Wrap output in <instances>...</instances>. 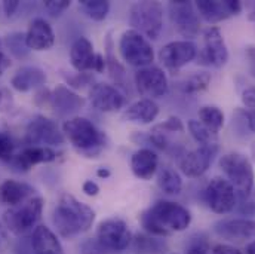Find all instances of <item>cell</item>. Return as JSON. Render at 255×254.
Masks as SVG:
<instances>
[{"label":"cell","instance_id":"3","mask_svg":"<svg viewBox=\"0 0 255 254\" xmlns=\"http://www.w3.org/2000/svg\"><path fill=\"white\" fill-rule=\"evenodd\" d=\"M64 135L88 158H97L106 146V135L86 118H73L63 125Z\"/></svg>","mask_w":255,"mask_h":254},{"label":"cell","instance_id":"49","mask_svg":"<svg viewBox=\"0 0 255 254\" xmlns=\"http://www.w3.org/2000/svg\"><path fill=\"white\" fill-rule=\"evenodd\" d=\"M245 252H247V254H255V240L254 241H251V243L247 246Z\"/></svg>","mask_w":255,"mask_h":254},{"label":"cell","instance_id":"38","mask_svg":"<svg viewBox=\"0 0 255 254\" xmlns=\"http://www.w3.org/2000/svg\"><path fill=\"white\" fill-rule=\"evenodd\" d=\"M242 103H244V106H247L248 109L255 110V86L248 88V89L244 91V94H242Z\"/></svg>","mask_w":255,"mask_h":254},{"label":"cell","instance_id":"51","mask_svg":"<svg viewBox=\"0 0 255 254\" xmlns=\"http://www.w3.org/2000/svg\"><path fill=\"white\" fill-rule=\"evenodd\" d=\"M1 97H3V95H1V91H0V101H1Z\"/></svg>","mask_w":255,"mask_h":254},{"label":"cell","instance_id":"14","mask_svg":"<svg viewBox=\"0 0 255 254\" xmlns=\"http://www.w3.org/2000/svg\"><path fill=\"white\" fill-rule=\"evenodd\" d=\"M194 6L197 13L211 24L224 21L242 10V3L238 0H197Z\"/></svg>","mask_w":255,"mask_h":254},{"label":"cell","instance_id":"33","mask_svg":"<svg viewBox=\"0 0 255 254\" xmlns=\"http://www.w3.org/2000/svg\"><path fill=\"white\" fill-rule=\"evenodd\" d=\"M4 43L7 46V49L10 51V54L16 58H25L30 52V48L27 46V40H25V34L24 33H10L6 36Z\"/></svg>","mask_w":255,"mask_h":254},{"label":"cell","instance_id":"11","mask_svg":"<svg viewBox=\"0 0 255 254\" xmlns=\"http://www.w3.org/2000/svg\"><path fill=\"white\" fill-rule=\"evenodd\" d=\"M25 141L30 146H61L64 143V132L52 119L36 116L27 127Z\"/></svg>","mask_w":255,"mask_h":254},{"label":"cell","instance_id":"32","mask_svg":"<svg viewBox=\"0 0 255 254\" xmlns=\"http://www.w3.org/2000/svg\"><path fill=\"white\" fill-rule=\"evenodd\" d=\"M80 7L94 21H103L110 12V3L106 0H80Z\"/></svg>","mask_w":255,"mask_h":254},{"label":"cell","instance_id":"26","mask_svg":"<svg viewBox=\"0 0 255 254\" xmlns=\"http://www.w3.org/2000/svg\"><path fill=\"white\" fill-rule=\"evenodd\" d=\"M31 246L36 254H63V246L48 226H37L31 235Z\"/></svg>","mask_w":255,"mask_h":254},{"label":"cell","instance_id":"52","mask_svg":"<svg viewBox=\"0 0 255 254\" xmlns=\"http://www.w3.org/2000/svg\"><path fill=\"white\" fill-rule=\"evenodd\" d=\"M0 43H1V42H0Z\"/></svg>","mask_w":255,"mask_h":254},{"label":"cell","instance_id":"35","mask_svg":"<svg viewBox=\"0 0 255 254\" xmlns=\"http://www.w3.org/2000/svg\"><path fill=\"white\" fill-rule=\"evenodd\" d=\"M15 144L9 134L0 132V161H12Z\"/></svg>","mask_w":255,"mask_h":254},{"label":"cell","instance_id":"25","mask_svg":"<svg viewBox=\"0 0 255 254\" xmlns=\"http://www.w3.org/2000/svg\"><path fill=\"white\" fill-rule=\"evenodd\" d=\"M33 193L34 189L27 183L16 180H4L0 185V202L9 207H15L33 198Z\"/></svg>","mask_w":255,"mask_h":254},{"label":"cell","instance_id":"31","mask_svg":"<svg viewBox=\"0 0 255 254\" xmlns=\"http://www.w3.org/2000/svg\"><path fill=\"white\" fill-rule=\"evenodd\" d=\"M199 121L211 128L212 131L218 132L221 128L224 127V113L214 106H205L199 110Z\"/></svg>","mask_w":255,"mask_h":254},{"label":"cell","instance_id":"2","mask_svg":"<svg viewBox=\"0 0 255 254\" xmlns=\"http://www.w3.org/2000/svg\"><path fill=\"white\" fill-rule=\"evenodd\" d=\"M95 220V211L76 199L73 195H63L60 201L57 202L54 213H52V222L57 228L58 234L67 238H76L85 232H88Z\"/></svg>","mask_w":255,"mask_h":254},{"label":"cell","instance_id":"15","mask_svg":"<svg viewBox=\"0 0 255 254\" xmlns=\"http://www.w3.org/2000/svg\"><path fill=\"white\" fill-rule=\"evenodd\" d=\"M217 152H218V146H200L191 152H187L181 158L180 168L190 179L200 177L211 167Z\"/></svg>","mask_w":255,"mask_h":254},{"label":"cell","instance_id":"5","mask_svg":"<svg viewBox=\"0 0 255 254\" xmlns=\"http://www.w3.org/2000/svg\"><path fill=\"white\" fill-rule=\"evenodd\" d=\"M132 30L144 37L157 39L163 28V6L159 1H136L129 9Z\"/></svg>","mask_w":255,"mask_h":254},{"label":"cell","instance_id":"46","mask_svg":"<svg viewBox=\"0 0 255 254\" xmlns=\"http://www.w3.org/2000/svg\"><path fill=\"white\" fill-rule=\"evenodd\" d=\"M245 119H247L248 128H250L253 132H255V110H250V112H247Z\"/></svg>","mask_w":255,"mask_h":254},{"label":"cell","instance_id":"39","mask_svg":"<svg viewBox=\"0 0 255 254\" xmlns=\"http://www.w3.org/2000/svg\"><path fill=\"white\" fill-rule=\"evenodd\" d=\"M211 254H244L239 249L229 246V244H218L212 249Z\"/></svg>","mask_w":255,"mask_h":254},{"label":"cell","instance_id":"48","mask_svg":"<svg viewBox=\"0 0 255 254\" xmlns=\"http://www.w3.org/2000/svg\"><path fill=\"white\" fill-rule=\"evenodd\" d=\"M110 170L109 168H100L98 171H97V176L98 177H101V179H107V177H110Z\"/></svg>","mask_w":255,"mask_h":254},{"label":"cell","instance_id":"16","mask_svg":"<svg viewBox=\"0 0 255 254\" xmlns=\"http://www.w3.org/2000/svg\"><path fill=\"white\" fill-rule=\"evenodd\" d=\"M197 55V48L190 40H175L166 43L160 52L159 58L171 70H178L193 61Z\"/></svg>","mask_w":255,"mask_h":254},{"label":"cell","instance_id":"29","mask_svg":"<svg viewBox=\"0 0 255 254\" xmlns=\"http://www.w3.org/2000/svg\"><path fill=\"white\" fill-rule=\"evenodd\" d=\"M157 185L168 195H178L183 189L181 176L171 167H165L157 174Z\"/></svg>","mask_w":255,"mask_h":254},{"label":"cell","instance_id":"19","mask_svg":"<svg viewBox=\"0 0 255 254\" xmlns=\"http://www.w3.org/2000/svg\"><path fill=\"white\" fill-rule=\"evenodd\" d=\"M27 46L33 51H48L55 43L52 27L43 18H34L25 33Z\"/></svg>","mask_w":255,"mask_h":254},{"label":"cell","instance_id":"30","mask_svg":"<svg viewBox=\"0 0 255 254\" xmlns=\"http://www.w3.org/2000/svg\"><path fill=\"white\" fill-rule=\"evenodd\" d=\"M187 127H189V132L191 134V137L200 146H218V132L203 125L200 121L191 119L189 121Z\"/></svg>","mask_w":255,"mask_h":254},{"label":"cell","instance_id":"37","mask_svg":"<svg viewBox=\"0 0 255 254\" xmlns=\"http://www.w3.org/2000/svg\"><path fill=\"white\" fill-rule=\"evenodd\" d=\"M80 254H106V249L95 240H85L80 246Z\"/></svg>","mask_w":255,"mask_h":254},{"label":"cell","instance_id":"4","mask_svg":"<svg viewBox=\"0 0 255 254\" xmlns=\"http://www.w3.org/2000/svg\"><path fill=\"white\" fill-rule=\"evenodd\" d=\"M220 167L226 174L227 182L233 186L236 193L241 195L242 199L251 195L255 180L254 167L245 155L239 152L226 153L220 159Z\"/></svg>","mask_w":255,"mask_h":254},{"label":"cell","instance_id":"40","mask_svg":"<svg viewBox=\"0 0 255 254\" xmlns=\"http://www.w3.org/2000/svg\"><path fill=\"white\" fill-rule=\"evenodd\" d=\"M82 191L88 196H97L100 193V186L95 182H92V180H86L83 183V186H82Z\"/></svg>","mask_w":255,"mask_h":254},{"label":"cell","instance_id":"17","mask_svg":"<svg viewBox=\"0 0 255 254\" xmlns=\"http://www.w3.org/2000/svg\"><path fill=\"white\" fill-rule=\"evenodd\" d=\"M92 106L100 112H118L125 104L124 94L113 85L109 83H95L89 92Z\"/></svg>","mask_w":255,"mask_h":254},{"label":"cell","instance_id":"18","mask_svg":"<svg viewBox=\"0 0 255 254\" xmlns=\"http://www.w3.org/2000/svg\"><path fill=\"white\" fill-rule=\"evenodd\" d=\"M218 237L229 241H254L255 220L251 219H230L221 220L214 226Z\"/></svg>","mask_w":255,"mask_h":254},{"label":"cell","instance_id":"8","mask_svg":"<svg viewBox=\"0 0 255 254\" xmlns=\"http://www.w3.org/2000/svg\"><path fill=\"white\" fill-rule=\"evenodd\" d=\"M97 241L106 249V252H124L132 243V234L125 220L112 217L98 225Z\"/></svg>","mask_w":255,"mask_h":254},{"label":"cell","instance_id":"7","mask_svg":"<svg viewBox=\"0 0 255 254\" xmlns=\"http://www.w3.org/2000/svg\"><path fill=\"white\" fill-rule=\"evenodd\" d=\"M119 51L122 58L133 67H148L154 60V51L151 43L141 33L129 28L124 31L119 40Z\"/></svg>","mask_w":255,"mask_h":254},{"label":"cell","instance_id":"12","mask_svg":"<svg viewBox=\"0 0 255 254\" xmlns=\"http://www.w3.org/2000/svg\"><path fill=\"white\" fill-rule=\"evenodd\" d=\"M205 201L214 213L227 214L236 207V192L226 179L214 177L205 189Z\"/></svg>","mask_w":255,"mask_h":254},{"label":"cell","instance_id":"24","mask_svg":"<svg viewBox=\"0 0 255 254\" xmlns=\"http://www.w3.org/2000/svg\"><path fill=\"white\" fill-rule=\"evenodd\" d=\"M51 101L54 104V109L60 115L74 113V112L80 110L83 107V103H85L80 95H77L76 92H73L65 85H58L54 89V92L51 95Z\"/></svg>","mask_w":255,"mask_h":254},{"label":"cell","instance_id":"1","mask_svg":"<svg viewBox=\"0 0 255 254\" xmlns=\"http://www.w3.org/2000/svg\"><path fill=\"white\" fill-rule=\"evenodd\" d=\"M141 226L154 237H168L186 231L191 223L190 211L172 201H159L139 217Z\"/></svg>","mask_w":255,"mask_h":254},{"label":"cell","instance_id":"41","mask_svg":"<svg viewBox=\"0 0 255 254\" xmlns=\"http://www.w3.org/2000/svg\"><path fill=\"white\" fill-rule=\"evenodd\" d=\"M186 254H209V250H208V246L205 243L199 241V243L191 244Z\"/></svg>","mask_w":255,"mask_h":254},{"label":"cell","instance_id":"27","mask_svg":"<svg viewBox=\"0 0 255 254\" xmlns=\"http://www.w3.org/2000/svg\"><path fill=\"white\" fill-rule=\"evenodd\" d=\"M157 115H159V106L153 100L142 98L128 107L124 118L133 124L147 125V124H151L157 118Z\"/></svg>","mask_w":255,"mask_h":254},{"label":"cell","instance_id":"45","mask_svg":"<svg viewBox=\"0 0 255 254\" xmlns=\"http://www.w3.org/2000/svg\"><path fill=\"white\" fill-rule=\"evenodd\" d=\"M10 67V60L0 51V76Z\"/></svg>","mask_w":255,"mask_h":254},{"label":"cell","instance_id":"13","mask_svg":"<svg viewBox=\"0 0 255 254\" xmlns=\"http://www.w3.org/2000/svg\"><path fill=\"white\" fill-rule=\"evenodd\" d=\"M135 85L138 92L147 100L162 98L168 92V77L159 67H144L135 73Z\"/></svg>","mask_w":255,"mask_h":254},{"label":"cell","instance_id":"22","mask_svg":"<svg viewBox=\"0 0 255 254\" xmlns=\"http://www.w3.org/2000/svg\"><path fill=\"white\" fill-rule=\"evenodd\" d=\"M45 83H46V73L34 65L21 67L10 80V85L19 92H28Z\"/></svg>","mask_w":255,"mask_h":254},{"label":"cell","instance_id":"21","mask_svg":"<svg viewBox=\"0 0 255 254\" xmlns=\"http://www.w3.org/2000/svg\"><path fill=\"white\" fill-rule=\"evenodd\" d=\"M157 165L159 159L156 152L147 147L136 150L130 158V170L133 176L141 180H150L157 171Z\"/></svg>","mask_w":255,"mask_h":254},{"label":"cell","instance_id":"42","mask_svg":"<svg viewBox=\"0 0 255 254\" xmlns=\"http://www.w3.org/2000/svg\"><path fill=\"white\" fill-rule=\"evenodd\" d=\"M18 7H19L18 0H6V1H3V10H4V13L7 16H12L16 12Z\"/></svg>","mask_w":255,"mask_h":254},{"label":"cell","instance_id":"43","mask_svg":"<svg viewBox=\"0 0 255 254\" xmlns=\"http://www.w3.org/2000/svg\"><path fill=\"white\" fill-rule=\"evenodd\" d=\"M247 58L250 63V71L255 77V46H248L247 48Z\"/></svg>","mask_w":255,"mask_h":254},{"label":"cell","instance_id":"20","mask_svg":"<svg viewBox=\"0 0 255 254\" xmlns=\"http://www.w3.org/2000/svg\"><path fill=\"white\" fill-rule=\"evenodd\" d=\"M57 159V153L51 147L43 146H28L19 155L13 156L10 164L18 171H28L37 164H46Z\"/></svg>","mask_w":255,"mask_h":254},{"label":"cell","instance_id":"6","mask_svg":"<svg viewBox=\"0 0 255 254\" xmlns=\"http://www.w3.org/2000/svg\"><path fill=\"white\" fill-rule=\"evenodd\" d=\"M42 211H43V198L33 196L19 205L9 207V210L4 211L3 214V223L10 232L21 235L37 225Z\"/></svg>","mask_w":255,"mask_h":254},{"label":"cell","instance_id":"44","mask_svg":"<svg viewBox=\"0 0 255 254\" xmlns=\"http://www.w3.org/2000/svg\"><path fill=\"white\" fill-rule=\"evenodd\" d=\"M106 64H107V61H106V58L101 55V54H97L95 55V61H94V71H97V73H103L104 71V68H106Z\"/></svg>","mask_w":255,"mask_h":254},{"label":"cell","instance_id":"23","mask_svg":"<svg viewBox=\"0 0 255 254\" xmlns=\"http://www.w3.org/2000/svg\"><path fill=\"white\" fill-rule=\"evenodd\" d=\"M95 52H94V45L91 43L89 39L86 37H79L73 42L70 48V60L71 65L77 71H88L94 68L95 61Z\"/></svg>","mask_w":255,"mask_h":254},{"label":"cell","instance_id":"9","mask_svg":"<svg viewBox=\"0 0 255 254\" xmlns=\"http://www.w3.org/2000/svg\"><path fill=\"white\" fill-rule=\"evenodd\" d=\"M169 18L174 28L183 37H196L200 31V19L194 3L187 0H174L168 4Z\"/></svg>","mask_w":255,"mask_h":254},{"label":"cell","instance_id":"36","mask_svg":"<svg viewBox=\"0 0 255 254\" xmlns=\"http://www.w3.org/2000/svg\"><path fill=\"white\" fill-rule=\"evenodd\" d=\"M71 4L70 0H48L45 1V9L52 15V16H58L61 15L65 9H68Z\"/></svg>","mask_w":255,"mask_h":254},{"label":"cell","instance_id":"50","mask_svg":"<svg viewBox=\"0 0 255 254\" xmlns=\"http://www.w3.org/2000/svg\"><path fill=\"white\" fill-rule=\"evenodd\" d=\"M253 156H254V161H255V143L253 144Z\"/></svg>","mask_w":255,"mask_h":254},{"label":"cell","instance_id":"28","mask_svg":"<svg viewBox=\"0 0 255 254\" xmlns=\"http://www.w3.org/2000/svg\"><path fill=\"white\" fill-rule=\"evenodd\" d=\"M132 249L135 254H165L168 252V244L150 234H138L132 238Z\"/></svg>","mask_w":255,"mask_h":254},{"label":"cell","instance_id":"47","mask_svg":"<svg viewBox=\"0 0 255 254\" xmlns=\"http://www.w3.org/2000/svg\"><path fill=\"white\" fill-rule=\"evenodd\" d=\"M247 9H248V19L253 21L255 24V1H251L247 4Z\"/></svg>","mask_w":255,"mask_h":254},{"label":"cell","instance_id":"34","mask_svg":"<svg viewBox=\"0 0 255 254\" xmlns=\"http://www.w3.org/2000/svg\"><path fill=\"white\" fill-rule=\"evenodd\" d=\"M211 83V74L206 71H199L191 74L190 77L184 82V91L187 94H196L203 89H206Z\"/></svg>","mask_w":255,"mask_h":254},{"label":"cell","instance_id":"10","mask_svg":"<svg viewBox=\"0 0 255 254\" xmlns=\"http://www.w3.org/2000/svg\"><path fill=\"white\" fill-rule=\"evenodd\" d=\"M203 48L196 55V63L200 65L223 67L229 61V51L218 27H209L203 33Z\"/></svg>","mask_w":255,"mask_h":254}]
</instances>
